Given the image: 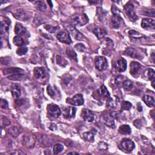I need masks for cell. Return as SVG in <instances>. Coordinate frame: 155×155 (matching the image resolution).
Instances as JSON below:
<instances>
[{
  "mask_svg": "<svg viewBox=\"0 0 155 155\" xmlns=\"http://www.w3.org/2000/svg\"><path fill=\"white\" fill-rule=\"evenodd\" d=\"M120 148L124 152L129 153L132 152L135 148V143L131 139L125 138L121 142Z\"/></svg>",
  "mask_w": 155,
  "mask_h": 155,
  "instance_id": "1",
  "label": "cell"
},
{
  "mask_svg": "<svg viewBox=\"0 0 155 155\" xmlns=\"http://www.w3.org/2000/svg\"><path fill=\"white\" fill-rule=\"evenodd\" d=\"M125 13L128 18L132 21H135L137 19V16L136 13L134 12L133 5L131 3H128L124 8Z\"/></svg>",
  "mask_w": 155,
  "mask_h": 155,
  "instance_id": "2",
  "label": "cell"
},
{
  "mask_svg": "<svg viewBox=\"0 0 155 155\" xmlns=\"http://www.w3.org/2000/svg\"><path fill=\"white\" fill-rule=\"evenodd\" d=\"M47 111L49 114L53 118H58L61 114L60 108L57 105L54 104L48 105Z\"/></svg>",
  "mask_w": 155,
  "mask_h": 155,
  "instance_id": "3",
  "label": "cell"
},
{
  "mask_svg": "<svg viewBox=\"0 0 155 155\" xmlns=\"http://www.w3.org/2000/svg\"><path fill=\"white\" fill-rule=\"evenodd\" d=\"M67 102L73 106H81L84 104V98L81 94H77L67 100Z\"/></svg>",
  "mask_w": 155,
  "mask_h": 155,
  "instance_id": "4",
  "label": "cell"
},
{
  "mask_svg": "<svg viewBox=\"0 0 155 155\" xmlns=\"http://www.w3.org/2000/svg\"><path fill=\"white\" fill-rule=\"evenodd\" d=\"M22 142L24 146L29 148H32L35 146V139L32 135L27 134L23 136Z\"/></svg>",
  "mask_w": 155,
  "mask_h": 155,
  "instance_id": "5",
  "label": "cell"
},
{
  "mask_svg": "<svg viewBox=\"0 0 155 155\" xmlns=\"http://www.w3.org/2000/svg\"><path fill=\"white\" fill-rule=\"evenodd\" d=\"M96 68L100 71L105 70L107 67V61L106 58L103 56L98 57L95 62Z\"/></svg>",
  "mask_w": 155,
  "mask_h": 155,
  "instance_id": "6",
  "label": "cell"
},
{
  "mask_svg": "<svg viewBox=\"0 0 155 155\" xmlns=\"http://www.w3.org/2000/svg\"><path fill=\"white\" fill-rule=\"evenodd\" d=\"M57 38L61 43L69 44L71 43V39L69 34L65 31H61L57 35Z\"/></svg>",
  "mask_w": 155,
  "mask_h": 155,
  "instance_id": "7",
  "label": "cell"
},
{
  "mask_svg": "<svg viewBox=\"0 0 155 155\" xmlns=\"http://www.w3.org/2000/svg\"><path fill=\"white\" fill-rule=\"evenodd\" d=\"M82 117L85 121L89 122H93L95 119L94 113L91 110L86 109V108H84V109L82 110Z\"/></svg>",
  "mask_w": 155,
  "mask_h": 155,
  "instance_id": "8",
  "label": "cell"
},
{
  "mask_svg": "<svg viewBox=\"0 0 155 155\" xmlns=\"http://www.w3.org/2000/svg\"><path fill=\"white\" fill-rule=\"evenodd\" d=\"M88 21L89 20H88V18L86 15V14H81L78 15L77 17H76L74 18L73 22L75 24L82 26V25L86 24L88 22Z\"/></svg>",
  "mask_w": 155,
  "mask_h": 155,
  "instance_id": "9",
  "label": "cell"
},
{
  "mask_svg": "<svg viewBox=\"0 0 155 155\" xmlns=\"http://www.w3.org/2000/svg\"><path fill=\"white\" fill-rule=\"evenodd\" d=\"M34 75L38 79H44L47 76V73L44 67H36L33 70Z\"/></svg>",
  "mask_w": 155,
  "mask_h": 155,
  "instance_id": "10",
  "label": "cell"
},
{
  "mask_svg": "<svg viewBox=\"0 0 155 155\" xmlns=\"http://www.w3.org/2000/svg\"><path fill=\"white\" fill-rule=\"evenodd\" d=\"M115 68L120 72L124 71L127 69V61L126 59L122 58L118 59L115 64Z\"/></svg>",
  "mask_w": 155,
  "mask_h": 155,
  "instance_id": "11",
  "label": "cell"
},
{
  "mask_svg": "<svg viewBox=\"0 0 155 155\" xmlns=\"http://www.w3.org/2000/svg\"><path fill=\"white\" fill-rule=\"evenodd\" d=\"M13 17L18 20L25 21L27 19V15L23 9H17L13 13Z\"/></svg>",
  "mask_w": 155,
  "mask_h": 155,
  "instance_id": "12",
  "label": "cell"
},
{
  "mask_svg": "<svg viewBox=\"0 0 155 155\" xmlns=\"http://www.w3.org/2000/svg\"><path fill=\"white\" fill-rule=\"evenodd\" d=\"M141 26L143 28L148 29L150 28L154 29L155 27V21L153 19H143L141 23Z\"/></svg>",
  "mask_w": 155,
  "mask_h": 155,
  "instance_id": "13",
  "label": "cell"
},
{
  "mask_svg": "<svg viewBox=\"0 0 155 155\" xmlns=\"http://www.w3.org/2000/svg\"><path fill=\"white\" fill-rule=\"evenodd\" d=\"M76 110V108L73 107L66 108L64 110V113H63L64 116L65 118H73L75 116Z\"/></svg>",
  "mask_w": 155,
  "mask_h": 155,
  "instance_id": "14",
  "label": "cell"
},
{
  "mask_svg": "<svg viewBox=\"0 0 155 155\" xmlns=\"http://www.w3.org/2000/svg\"><path fill=\"white\" fill-rule=\"evenodd\" d=\"M141 66L137 62H132L130 64V74L135 76L138 73Z\"/></svg>",
  "mask_w": 155,
  "mask_h": 155,
  "instance_id": "15",
  "label": "cell"
},
{
  "mask_svg": "<svg viewBox=\"0 0 155 155\" xmlns=\"http://www.w3.org/2000/svg\"><path fill=\"white\" fill-rule=\"evenodd\" d=\"M104 123L107 126L114 128L115 126L114 117H113V116L112 114H110V113H108V114H107L104 117Z\"/></svg>",
  "mask_w": 155,
  "mask_h": 155,
  "instance_id": "16",
  "label": "cell"
},
{
  "mask_svg": "<svg viewBox=\"0 0 155 155\" xmlns=\"http://www.w3.org/2000/svg\"><path fill=\"white\" fill-rule=\"evenodd\" d=\"M10 22L9 20L5 19V20H1V25H0V32H1V34L3 35L5 33H6L9 29L10 26Z\"/></svg>",
  "mask_w": 155,
  "mask_h": 155,
  "instance_id": "17",
  "label": "cell"
},
{
  "mask_svg": "<svg viewBox=\"0 0 155 155\" xmlns=\"http://www.w3.org/2000/svg\"><path fill=\"white\" fill-rule=\"evenodd\" d=\"M12 94L13 97L18 98L21 96V87L19 84H14L12 87Z\"/></svg>",
  "mask_w": 155,
  "mask_h": 155,
  "instance_id": "18",
  "label": "cell"
},
{
  "mask_svg": "<svg viewBox=\"0 0 155 155\" xmlns=\"http://www.w3.org/2000/svg\"><path fill=\"white\" fill-rule=\"evenodd\" d=\"M15 32L17 35L22 36L26 33V29H25L21 24L17 23L15 27Z\"/></svg>",
  "mask_w": 155,
  "mask_h": 155,
  "instance_id": "19",
  "label": "cell"
},
{
  "mask_svg": "<svg viewBox=\"0 0 155 155\" xmlns=\"http://www.w3.org/2000/svg\"><path fill=\"white\" fill-rule=\"evenodd\" d=\"M99 94L103 99H108L110 98V94L107 90L105 86L102 85L99 90Z\"/></svg>",
  "mask_w": 155,
  "mask_h": 155,
  "instance_id": "20",
  "label": "cell"
},
{
  "mask_svg": "<svg viewBox=\"0 0 155 155\" xmlns=\"http://www.w3.org/2000/svg\"><path fill=\"white\" fill-rule=\"evenodd\" d=\"M142 100L148 107H153L154 106V100L153 97L149 95H144Z\"/></svg>",
  "mask_w": 155,
  "mask_h": 155,
  "instance_id": "21",
  "label": "cell"
},
{
  "mask_svg": "<svg viewBox=\"0 0 155 155\" xmlns=\"http://www.w3.org/2000/svg\"><path fill=\"white\" fill-rule=\"evenodd\" d=\"M119 133L122 135H129L131 133V128L128 125H122L119 128Z\"/></svg>",
  "mask_w": 155,
  "mask_h": 155,
  "instance_id": "22",
  "label": "cell"
},
{
  "mask_svg": "<svg viewBox=\"0 0 155 155\" xmlns=\"http://www.w3.org/2000/svg\"><path fill=\"white\" fill-rule=\"evenodd\" d=\"M21 72H24V70L19 68H8L4 70V73L5 75L18 74V73H21Z\"/></svg>",
  "mask_w": 155,
  "mask_h": 155,
  "instance_id": "23",
  "label": "cell"
},
{
  "mask_svg": "<svg viewBox=\"0 0 155 155\" xmlns=\"http://www.w3.org/2000/svg\"><path fill=\"white\" fill-rule=\"evenodd\" d=\"M95 132L93 131L87 132L83 134V137L87 141L93 142L94 141Z\"/></svg>",
  "mask_w": 155,
  "mask_h": 155,
  "instance_id": "24",
  "label": "cell"
},
{
  "mask_svg": "<svg viewBox=\"0 0 155 155\" xmlns=\"http://www.w3.org/2000/svg\"><path fill=\"white\" fill-rule=\"evenodd\" d=\"M94 33L95 34V35L97 37V38L99 39H101L104 38L106 35V32L102 29L97 27L94 30Z\"/></svg>",
  "mask_w": 155,
  "mask_h": 155,
  "instance_id": "25",
  "label": "cell"
},
{
  "mask_svg": "<svg viewBox=\"0 0 155 155\" xmlns=\"http://www.w3.org/2000/svg\"><path fill=\"white\" fill-rule=\"evenodd\" d=\"M126 54L132 58H138V54L137 53L136 50L133 47L127 48L126 50Z\"/></svg>",
  "mask_w": 155,
  "mask_h": 155,
  "instance_id": "26",
  "label": "cell"
},
{
  "mask_svg": "<svg viewBox=\"0 0 155 155\" xmlns=\"http://www.w3.org/2000/svg\"><path fill=\"white\" fill-rule=\"evenodd\" d=\"M121 19V17H119V16L113 17L111 20V23H112V26L116 29L119 28V27L120 26Z\"/></svg>",
  "mask_w": 155,
  "mask_h": 155,
  "instance_id": "27",
  "label": "cell"
},
{
  "mask_svg": "<svg viewBox=\"0 0 155 155\" xmlns=\"http://www.w3.org/2000/svg\"><path fill=\"white\" fill-rule=\"evenodd\" d=\"M147 76L148 78V79L152 81V86L153 88H154V78H155V74L154 71L153 69H148L147 70Z\"/></svg>",
  "mask_w": 155,
  "mask_h": 155,
  "instance_id": "28",
  "label": "cell"
},
{
  "mask_svg": "<svg viewBox=\"0 0 155 155\" xmlns=\"http://www.w3.org/2000/svg\"><path fill=\"white\" fill-rule=\"evenodd\" d=\"M122 87L124 88V89L126 91H129L133 88V84L130 80H126L123 82Z\"/></svg>",
  "mask_w": 155,
  "mask_h": 155,
  "instance_id": "29",
  "label": "cell"
},
{
  "mask_svg": "<svg viewBox=\"0 0 155 155\" xmlns=\"http://www.w3.org/2000/svg\"><path fill=\"white\" fill-rule=\"evenodd\" d=\"M25 76L23 74L18 73V74H14L8 76V79L13 81H21L24 79Z\"/></svg>",
  "mask_w": 155,
  "mask_h": 155,
  "instance_id": "30",
  "label": "cell"
},
{
  "mask_svg": "<svg viewBox=\"0 0 155 155\" xmlns=\"http://www.w3.org/2000/svg\"><path fill=\"white\" fill-rule=\"evenodd\" d=\"M8 132L10 135L15 138H17L19 134V131L18 128L16 127H12L10 128V129H9Z\"/></svg>",
  "mask_w": 155,
  "mask_h": 155,
  "instance_id": "31",
  "label": "cell"
},
{
  "mask_svg": "<svg viewBox=\"0 0 155 155\" xmlns=\"http://www.w3.org/2000/svg\"><path fill=\"white\" fill-rule=\"evenodd\" d=\"M13 43L17 45V46H22L24 44V41L23 39V38L21 37H19V36H16V37H15L13 38Z\"/></svg>",
  "mask_w": 155,
  "mask_h": 155,
  "instance_id": "32",
  "label": "cell"
},
{
  "mask_svg": "<svg viewBox=\"0 0 155 155\" xmlns=\"http://www.w3.org/2000/svg\"><path fill=\"white\" fill-rule=\"evenodd\" d=\"M66 53L71 59H73L75 61H77V55L76 53L70 48H69L66 50Z\"/></svg>",
  "mask_w": 155,
  "mask_h": 155,
  "instance_id": "33",
  "label": "cell"
},
{
  "mask_svg": "<svg viewBox=\"0 0 155 155\" xmlns=\"http://www.w3.org/2000/svg\"><path fill=\"white\" fill-rule=\"evenodd\" d=\"M64 148L63 146L61 144H56L54 146L53 148V153L55 154H57L58 153H59L60 152H62Z\"/></svg>",
  "mask_w": 155,
  "mask_h": 155,
  "instance_id": "34",
  "label": "cell"
},
{
  "mask_svg": "<svg viewBox=\"0 0 155 155\" xmlns=\"http://www.w3.org/2000/svg\"><path fill=\"white\" fill-rule=\"evenodd\" d=\"M132 106V105L130 102L128 101H122L121 103V110H129Z\"/></svg>",
  "mask_w": 155,
  "mask_h": 155,
  "instance_id": "35",
  "label": "cell"
},
{
  "mask_svg": "<svg viewBox=\"0 0 155 155\" xmlns=\"http://www.w3.org/2000/svg\"><path fill=\"white\" fill-rule=\"evenodd\" d=\"M35 3H36V5H37L38 9L41 10V11L45 10L46 6L43 1H36Z\"/></svg>",
  "mask_w": 155,
  "mask_h": 155,
  "instance_id": "36",
  "label": "cell"
},
{
  "mask_svg": "<svg viewBox=\"0 0 155 155\" xmlns=\"http://www.w3.org/2000/svg\"><path fill=\"white\" fill-rule=\"evenodd\" d=\"M27 47H20L17 49V53L19 56H22L26 53L27 52Z\"/></svg>",
  "mask_w": 155,
  "mask_h": 155,
  "instance_id": "37",
  "label": "cell"
},
{
  "mask_svg": "<svg viewBox=\"0 0 155 155\" xmlns=\"http://www.w3.org/2000/svg\"><path fill=\"white\" fill-rule=\"evenodd\" d=\"M126 80L124 76H122V75H120L118 76L116 78V83L119 86L120 84H122L124 81Z\"/></svg>",
  "mask_w": 155,
  "mask_h": 155,
  "instance_id": "38",
  "label": "cell"
},
{
  "mask_svg": "<svg viewBox=\"0 0 155 155\" xmlns=\"http://www.w3.org/2000/svg\"><path fill=\"white\" fill-rule=\"evenodd\" d=\"M98 148L101 150H107L108 148L107 144L104 142H100L99 145H98Z\"/></svg>",
  "mask_w": 155,
  "mask_h": 155,
  "instance_id": "39",
  "label": "cell"
},
{
  "mask_svg": "<svg viewBox=\"0 0 155 155\" xmlns=\"http://www.w3.org/2000/svg\"><path fill=\"white\" fill-rule=\"evenodd\" d=\"M47 92H48V94L52 98H53V96H55L56 95L55 91L53 89V88L50 86H48L47 87Z\"/></svg>",
  "mask_w": 155,
  "mask_h": 155,
  "instance_id": "40",
  "label": "cell"
},
{
  "mask_svg": "<svg viewBox=\"0 0 155 155\" xmlns=\"http://www.w3.org/2000/svg\"><path fill=\"white\" fill-rule=\"evenodd\" d=\"M1 107L2 108H3V109H7V108H8L9 104H8L7 101L5 100L1 99Z\"/></svg>",
  "mask_w": 155,
  "mask_h": 155,
  "instance_id": "41",
  "label": "cell"
},
{
  "mask_svg": "<svg viewBox=\"0 0 155 155\" xmlns=\"http://www.w3.org/2000/svg\"><path fill=\"white\" fill-rule=\"evenodd\" d=\"M1 123H2V124H3L4 126H7L10 124V122L8 119L3 116L1 117Z\"/></svg>",
  "mask_w": 155,
  "mask_h": 155,
  "instance_id": "42",
  "label": "cell"
},
{
  "mask_svg": "<svg viewBox=\"0 0 155 155\" xmlns=\"http://www.w3.org/2000/svg\"><path fill=\"white\" fill-rule=\"evenodd\" d=\"M45 28L47 31H49V32H51V33H54L55 32V31L57 30L56 29L57 27H54L51 26V25H46Z\"/></svg>",
  "mask_w": 155,
  "mask_h": 155,
  "instance_id": "43",
  "label": "cell"
},
{
  "mask_svg": "<svg viewBox=\"0 0 155 155\" xmlns=\"http://www.w3.org/2000/svg\"><path fill=\"white\" fill-rule=\"evenodd\" d=\"M75 48L78 50H79L80 51H83L85 49V47H84V45H82L81 44H77L75 45Z\"/></svg>",
  "mask_w": 155,
  "mask_h": 155,
  "instance_id": "44",
  "label": "cell"
},
{
  "mask_svg": "<svg viewBox=\"0 0 155 155\" xmlns=\"http://www.w3.org/2000/svg\"><path fill=\"white\" fill-rule=\"evenodd\" d=\"M128 33L130 34V35H132V36H139V35H140V33H138V32H136V31H135V30L129 31Z\"/></svg>",
  "mask_w": 155,
  "mask_h": 155,
  "instance_id": "45",
  "label": "cell"
},
{
  "mask_svg": "<svg viewBox=\"0 0 155 155\" xmlns=\"http://www.w3.org/2000/svg\"><path fill=\"white\" fill-rule=\"evenodd\" d=\"M134 125L135 126V127H138V128H140L141 126V121L139 120H136L134 122Z\"/></svg>",
  "mask_w": 155,
  "mask_h": 155,
  "instance_id": "46",
  "label": "cell"
},
{
  "mask_svg": "<svg viewBox=\"0 0 155 155\" xmlns=\"http://www.w3.org/2000/svg\"><path fill=\"white\" fill-rule=\"evenodd\" d=\"M48 3H50V7H52V3H51V1H48Z\"/></svg>",
  "mask_w": 155,
  "mask_h": 155,
  "instance_id": "47",
  "label": "cell"
},
{
  "mask_svg": "<svg viewBox=\"0 0 155 155\" xmlns=\"http://www.w3.org/2000/svg\"><path fill=\"white\" fill-rule=\"evenodd\" d=\"M69 154H78V153H75V152H70V153H69Z\"/></svg>",
  "mask_w": 155,
  "mask_h": 155,
  "instance_id": "48",
  "label": "cell"
}]
</instances>
